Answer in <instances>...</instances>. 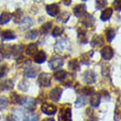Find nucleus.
I'll return each mask as SVG.
<instances>
[{"label": "nucleus", "instance_id": "nucleus-1", "mask_svg": "<svg viewBox=\"0 0 121 121\" xmlns=\"http://www.w3.org/2000/svg\"><path fill=\"white\" fill-rule=\"evenodd\" d=\"M51 80H52V76L48 73H41L39 75L38 83L41 87H48L51 85Z\"/></svg>", "mask_w": 121, "mask_h": 121}, {"label": "nucleus", "instance_id": "nucleus-2", "mask_svg": "<svg viewBox=\"0 0 121 121\" xmlns=\"http://www.w3.org/2000/svg\"><path fill=\"white\" fill-rule=\"evenodd\" d=\"M58 121H72V110L69 107H64L60 109Z\"/></svg>", "mask_w": 121, "mask_h": 121}, {"label": "nucleus", "instance_id": "nucleus-3", "mask_svg": "<svg viewBox=\"0 0 121 121\" xmlns=\"http://www.w3.org/2000/svg\"><path fill=\"white\" fill-rule=\"evenodd\" d=\"M64 65V60L58 55L52 56L51 60L48 62V66L51 67L52 69H57L60 67H62Z\"/></svg>", "mask_w": 121, "mask_h": 121}, {"label": "nucleus", "instance_id": "nucleus-4", "mask_svg": "<svg viewBox=\"0 0 121 121\" xmlns=\"http://www.w3.org/2000/svg\"><path fill=\"white\" fill-rule=\"evenodd\" d=\"M41 110L44 112L45 115H48V116H53L56 113L57 111V107L55 105H52V104H43L41 107Z\"/></svg>", "mask_w": 121, "mask_h": 121}, {"label": "nucleus", "instance_id": "nucleus-5", "mask_svg": "<svg viewBox=\"0 0 121 121\" xmlns=\"http://www.w3.org/2000/svg\"><path fill=\"white\" fill-rule=\"evenodd\" d=\"M46 12L51 17H56L60 13V6L57 3H52L46 6Z\"/></svg>", "mask_w": 121, "mask_h": 121}, {"label": "nucleus", "instance_id": "nucleus-6", "mask_svg": "<svg viewBox=\"0 0 121 121\" xmlns=\"http://www.w3.org/2000/svg\"><path fill=\"white\" fill-rule=\"evenodd\" d=\"M22 105L28 108L29 110H34L35 107H36V104H35V100L31 97H23V101Z\"/></svg>", "mask_w": 121, "mask_h": 121}, {"label": "nucleus", "instance_id": "nucleus-7", "mask_svg": "<svg viewBox=\"0 0 121 121\" xmlns=\"http://www.w3.org/2000/svg\"><path fill=\"white\" fill-rule=\"evenodd\" d=\"M83 20H82V23L83 26H85L86 28H91L95 23V19L91 14H88V13H85V17H82Z\"/></svg>", "mask_w": 121, "mask_h": 121}, {"label": "nucleus", "instance_id": "nucleus-8", "mask_svg": "<svg viewBox=\"0 0 121 121\" xmlns=\"http://www.w3.org/2000/svg\"><path fill=\"white\" fill-rule=\"evenodd\" d=\"M101 56L104 60H111L112 56H113V50H112L110 46H105V48L101 50Z\"/></svg>", "mask_w": 121, "mask_h": 121}, {"label": "nucleus", "instance_id": "nucleus-9", "mask_svg": "<svg viewBox=\"0 0 121 121\" xmlns=\"http://www.w3.org/2000/svg\"><path fill=\"white\" fill-rule=\"evenodd\" d=\"M67 45H68L67 40H65V39H60V40H57V41H56V43H55L54 48L58 52V53H62V52L66 48Z\"/></svg>", "mask_w": 121, "mask_h": 121}, {"label": "nucleus", "instance_id": "nucleus-10", "mask_svg": "<svg viewBox=\"0 0 121 121\" xmlns=\"http://www.w3.org/2000/svg\"><path fill=\"white\" fill-rule=\"evenodd\" d=\"M62 91H63L62 88H58V87L52 89L50 91V99L53 100V101H58L60 99V96H62Z\"/></svg>", "mask_w": 121, "mask_h": 121}, {"label": "nucleus", "instance_id": "nucleus-11", "mask_svg": "<svg viewBox=\"0 0 121 121\" xmlns=\"http://www.w3.org/2000/svg\"><path fill=\"white\" fill-rule=\"evenodd\" d=\"M83 78H84V82L86 84H92L96 80V75L92 70H87V72L84 73Z\"/></svg>", "mask_w": 121, "mask_h": 121}, {"label": "nucleus", "instance_id": "nucleus-12", "mask_svg": "<svg viewBox=\"0 0 121 121\" xmlns=\"http://www.w3.org/2000/svg\"><path fill=\"white\" fill-rule=\"evenodd\" d=\"M74 14L77 18H82V17L85 16L86 13V6L85 4H77L75 8H74Z\"/></svg>", "mask_w": 121, "mask_h": 121}, {"label": "nucleus", "instance_id": "nucleus-13", "mask_svg": "<svg viewBox=\"0 0 121 121\" xmlns=\"http://www.w3.org/2000/svg\"><path fill=\"white\" fill-rule=\"evenodd\" d=\"M33 56H34V62L36 64L44 63L45 60H46V54H45L44 51H38Z\"/></svg>", "mask_w": 121, "mask_h": 121}, {"label": "nucleus", "instance_id": "nucleus-14", "mask_svg": "<svg viewBox=\"0 0 121 121\" xmlns=\"http://www.w3.org/2000/svg\"><path fill=\"white\" fill-rule=\"evenodd\" d=\"M90 44H91L92 48H100V46L104 45V39H102L101 35H95L91 39Z\"/></svg>", "mask_w": 121, "mask_h": 121}, {"label": "nucleus", "instance_id": "nucleus-15", "mask_svg": "<svg viewBox=\"0 0 121 121\" xmlns=\"http://www.w3.org/2000/svg\"><path fill=\"white\" fill-rule=\"evenodd\" d=\"M39 73V68L38 67H29V68H26L24 70V76L26 78H34Z\"/></svg>", "mask_w": 121, "mask_h": 121}, {"label": "nucleus", "instance_id": "nucleus-16", "mask_svg": "<svg viewBox=\"0 0 121 121\" xmlns=\"http://www.w3.org/2000/svg\"><path fill=\"white\" fill-rule=\"evenodd\" d=\"M89 102L92 107H98L99 104H100V94H96V92L91 94Z\"/></svg>", "mask_w": 121, "mask_h": 121}, {"label": "nucleus", "instance_id": "nucleus-17", "mask_svg": "<svg viewBox=\"0 0 121 121\" xmlns=\"http://www.w3.org/2000/svg\"><path fill=\"white\" fill-rule=\"evenodd\" d=\"M67 77V72L64 69H56L54 72V78L56 80H65Z\"/></svg>", "mask_w": 121, "mask_h": 121}, {"label": "nucleus", "instance_id": "nucleus-18", "mask_svg": "<svg viewBox=\"0 0 121 121\" xmlns=\"http://www.w3.org/2000/svg\"><path fill=\"white\" fill-rule=\"evenodd\" d=\"M1 39L2 40H14L16 34L11 30H4V31L1 32Z\"/></svg>", "mask_w": 121, "mask_h": 121}, {"label": "nucleus", "instance_id": "nucleus-19", "mask_svg": "<svg viewBox=\"0 0 121 121\" xmlns=\"http://www.w3.org/2000/svg\"><path fill=\"white\" fill-rule=\"evenodd\" d=\"M22 101H23V97L19 96L18 94L16 92H12L11 95H10V102H12L14 105H22Z\"/></svg>", "mask_w": 121, "mask_h": 121}, {"label": "nucleus", "instance_id": "nucleus-20", "mask_svg": "<svg viewBox=\"0 0 121 121\" xmlns=\"http://www.w3.org/2000/svg\"><path fill=\"white\" fill-rule=\"evenodd\" d=\"M112 16V9L111 8H106L105 10H102L101 14H100V19L102 21H108Z\"/></svg>", "mask_w": 121, "mask_h": 121}, {"label": "nucleus", "instance_id": "nucleus-21", "mask_svg": "<svg viewBox=\"0 0 121 121\" xmlns=\"http://www.w3.org/2000/svg\"><path fill=\"white\" fill-rule=\"evenodd\" d=\"M11 118L13 119V121H23V112L20 109H14L12 111Z\"/></svg>", "mask_w": 121, "mask_h": 121}, {"label": "nucleus", "instance_id": "nucleus-22", "mask_svg": "<svg viewBox=\"0 0 121 121\" xmlns=\"http://www.w3.org/2000/svg\"><path fill=\"white\" fill-rule=\"evenodd\" d=\"M13 87V82L10 79H6L0 82V89L1 90H9Z\"/></svg>", "mask_w": 121, "mask_h": 121}, {"label": "nucleus", "instance_id": "nucleus-23", "mask_svg": "<svg viewBox=\"0 0 121 121\" xmlns=\"http://www.w3.org/2000/svg\"><path fill=\"white\" fill-rule=\"evenodd\" d=\"M38 52V44L36 43H30L26 48V53L28 55H34Z\"/></svg>", "mask_w": 121, "mask_h": 121}, {"label": "nucleus", "instance_id": "nucleus-24", "mask_svg": "<svg viewBox=\"0 0 121 121\" xmlns=\"http://www.w3.org/2000/svg\"><path fill=\"white\" fill-rule=\"evenodd\" d=\"M33 24V21H32L31 18L29 17H26V18H23L21 21H20V26H21V29H28L30 26Z\"/></svg>", "mask_w": 121, "mask_h": 121}, {"label": "nucleus", "instance_id": "nucleus-25", "mask_svg": "<svg viewBox=\"0 0 121 121\" xmlns=\"http://www.w3.org/2000/svg\"><path fill=\"white\" fill-rule=\"evenodd\" d=\"M78 39H79L80 43H83V44L88 43V40H87V32L85 29H78Z\"/></svg>", "mask_w": 121, "mask_h": 121}, {"label": "nucleus", "instance_id": "nucleus-26", "mask_svg": "<svg viewBox=\"0 0 121 121\" xmlns=\"http://www.w3.org/2000/svg\"><path fill=\"white\" fill-rule=\"evenodd\" d=\"M52 28H53V22L48 21V22L44 23V24L41 26V29H40V32H41L42 34H46V33H48V32H50V30H51Z\"/></svg>", "mask_w": 121, "mask_h": 121}, {"label": "nucleus", "instance_id": "nucleus-27", "mask_svg": "<svg viewBox=\"0 0 121 121\" xmlns=\"http://www.w3.org/2000/svg\"><path fill=\"white\" fill-rule=\"evenodd\" d=\"M11 19V13L9 12H2L0 16V24H6Z\"/></svg>", "mask_w": 121, "mask_h": 121}, {"label": "nucleus", "instance_id": "nucleus-28", "mask_svg": "<svg viewBox=\"0 0 121 121\" xmlns=\"http://www.w3.org/2000/svg\"><path fill=\"white\" fill-rule=\"evenodd\" d=\"M68 67L70 70H78L79 69V60H70L68 63Z\"/></svg>", "mask_w": 121, "mask_h": 121}, {"label": "nucleus", "instance_id": "nucleus-29", "mask_svg": "<svg viewBox=\"0 0 121 121\" xmlns=\"http://www.w3.org/2000/svg\"><path fill=\"white\" fill-rule=\"evenodd\" d=\"M105 34H106L107 40H108L109 42H111L112 40L115 39V36H116V31L113 29H111V28H109V29H107L105 31Z\"/></svg>", "mask_w": 121, "mask_h": 121}, {"label": "nucleus", "instance_id": "nucleus-30", "mask_svg": "<svg viewBox=\"0 0 121 121\" xmlns=\"http://www.w3.org/2000/svg\"><path fill=\"white\" fill-rule=\"evenodd\" d=\"M86 97H85V95H80L77 97V100L76 102H75V105H76V107L78 108V107H83V106H85V104H86Z\"/></svg>", "mask_w": 121, "mask_h": 121}, {"label": "nucleus", "instance_id": "nucleus-31", "mask_svg": "<svg viewBox=\"0 0 121 121\" xmlns=\"http://www.w3.org/2000/svg\"><path fill=\"white\" fill-rule=\"evenodd\" d=\"M21 16H22V11L18 9V10H16V11H14V13H12V14H11V19H13V21H14V22L18 23L20 20H21Z\"/></svg>", "mask_w": 121, "mask_h": 121}, {"label": "nucleus", "instance_id": "nucleus-32", "mask_svg": "<svg viewBox=\"0 0 121 121\" xmlns=\"http://www.w3.org/2000/svg\"><path fill=\"white\" fill-rule=\"evenodd\" d=\"M39 36V31L38 30H31V31H28L26 38L29 39V40H35V39Z\"/></svg>", "mask_w": 121, "mask_h": 121}, {"label": "nucleus", "instance_id": "nucleus-33", "mask_svg": "<svg viewBox=\"0 0 121 121\" xmlns=\"http://www.w3.org/2000/svg\"><path fill=\"white\" fill-rule=\"evenodd\" d=\"M64 32V29L62 28V26H54V29L52 30V35L54 36V38H57V36H60V34H63Z\"/></svg>", "mask_w": 121, "mask_h": 121}, {"label": "nucleus", "instance_id": "nucleus-34", "mask_svg": "<svg viewBox=\"0 0 121 121\" xmlns=\"http://www.w3.org/2000/svg\"><path fill=\"white\" fill-rule=\"evenodd\" d=\"M22 50H23L22 45H16V46H12V48H11V54L18 56V55L21 54Z\"/></svg>", "mask_w": 121, "mask_h": 121}, {"label": "nucleus", "instance_id": "nucleus-35", "mask_svg": "<svg viewBox=\"0 0 121 121\" xmlns=\"http://www.w3.org/2000/svg\"><path fill=\"white\" fill-rule=\"evenodd\" d=\"M18 88L21 91H26V90L29 89V83L26 80H21L19 83V85H18Z\"/></svg>", "mask_w": 121, "mask_h": 121}, {"label": "nucleus", "instance_id": "nucleus-36", "mask_svg": "<svg viewBox=\"0 0 121 121\" xmlns=\"http://www.w3.org/2000/svg\"><path fill=\"white\" fill-rule=\"evenodd\" d=\"M80 92L85 96H89V95H91V94H94V88H92V87H88V86L83 87V88L80 89Z\"/></svg>", "mask_w": 121, "mask_h": 121}, {"label": "nucleus", "instance_id": "nucleus-37", "mask_svg": "<svg viewBox=\"0 0 121 121\" xmlns=\"http://www.w3.org/2000/svg\"><path fill=\"white\" fill-rule=\"evenodd\" d=\"M120 118H121V102H120V99H119V102L115 110V119L116 120H119Z\"/></svg>", "mask_w": 121, "mask_h": 121}, {"label": "nucleus", "instance_id": "nucleus-38", "mask_svg": "<svg viewBox=\"0 0 121 121\" xmlns=\"http://www.w3.org/2000/svg\"><path fill=\"white\" fill-rule=\"evenodd\" d=\"M68 19H69V14H68L67 12H63V13H60V18H57L58 21H60V22H63V23H65Z\"/></svg>", "mask_w": 121, "mask_h": 121}, {"label": "nucleus", "instance_id": "nucleus-39", "mask_svg": "<svg viewBox=\"0 0 121 121\" xmlns=\"http://www.w3.org/2000/svg\"><path fill=\"white\" fill-rule=\"evenodd\" d=\"M80 63H83L84 65H89V54H83L80 56Z\"/></svg>", "mask_w": 121, "mask_h": 121}, {"label": "nucleus", "instance_id": "nucleus-40", "mask_svg": "<svg viewBox=\"0 0 121 121\" xmlns=\"http://www.w3.org/2000/svg\"><path fill=\"white\" fill-rule=\"evenodd\" d=\"M107 6V0H96V7L97 9H102Z\"/></svg>", "mask_w": 121, "mask_h": 121}, {"label": "nucleus", "instance_id": "nucleus-41", "mask_svg": "<svg viewBox=\"0 0 121 121\" xmlns=\"http://www.w3.org/2000/svg\"><path fill=\"white\" fill-rule=\"evenodd\" d=\"M8 73V67L7 65H1L0 66V78H3V77L7 75Z\"/></svg>", "mask_w": 121, "mask_h": 121}, {"label": "nucleus", "instance_id": "nucleus-42", "mask_svg": "<svg viewBox=\"0 0 121 121\" xmlns=\"http://www.w3.org/2000/svg\"><path fill=\"white\" fill-rule=\"evenodd\" d=\"M26 121H39V118L36 115H33V113H30L26 117Z\"/></svg>", "mask_w": 121, "mask_h": 121}, {"label": "nucleus", "instance_id": "nucleus-43", "mask_svg": "<svg viewBox=\"0 0 121 121\" xmlns=\"http://www.w3.org/2000/svg\"><path fill=\"white\" fill-rule=\"evenodd\" d=\"M113 8L117 11H121V0H115L113 1Z\"/></svg>", "mask_w": 121, "mask_h": 121}, {"label": "nucleus", "instance_id": "nucleus-44", "mask_svg": "<svg viewBox=\"0 0 121 121\" xmlns=\"http://www.w3.org/2000/svg\"><path fill=\"white\" fill-rule=\"evenodd\" d=\"M0 105H2V108L7 107V105H8V100H7V98L1 97V98H0Z\"/></svg>", "mask_w": 121, "mask_h": 121}, {"label": "nucleus", "instance_id": "nucleus-45", "mask_svg": "<svg viewBox=\"0 0 121 121\" xmlns=\"http://www.w3.org/2000/svg\"><path fill=\"white\" fill-rule=\"evenodd\" d=\"M63 2L66 4V6H69L70 3H72V0H63Z\"/></svg>", "mask_w": 121, "mask_h": 121}, {"label": "nucleus", "instance_id": "nucleus-46", "mask_svg": "<svg viewBox=\"0 0 121 121\" xmlns=\"http://www.w3.org/2000/svg\"><path fill=\"white\" fill-rule=\"evenodd\" d=\"M44 121H54V119H53V118H48V119H45Z\"/></svg>", "mask_w": 121, "mask_h": 121}, {"label": "nucleus", "instance_id": "nucleus-47", "mask_svg": "<svg viewBox=\"0 0 121 121\" xmlns=\"http://www.w3.org/2000/svg\"><path fill=\"white\" fill-rule=\"evenodd\" d=\"M1 60H2V56H1V54H0V62H1Z\"/></svg>", "mask_w": 121, "mask_h": 121}, {"label": "nucleus", "instance_id": "nucleus-48", "mask_svg": "<svg viewBox=\"0 0 121 121\" xmlns=\"http://www.w3.org/2000/svg\"><path fill=\"white\" fill-rule=\"evenodd\" d=\"M33 1H41V0H33Z\"/></svg>", "mask_w": 121, "mask_h": 121}, {"label": "nucleus", "instance_id": "nucleus-49", "mask_svg": "<svg viewBox=\"0 0 121 121\" xmlns=\"http://www.w3.org/2000/svg\"><path fill=\"white\" fill-rule=\"evenodd\" d=\"M83 1H86V0H83Z\"/></svg>", "mask_w": 121, "mask_h": 121}]
</instances>
